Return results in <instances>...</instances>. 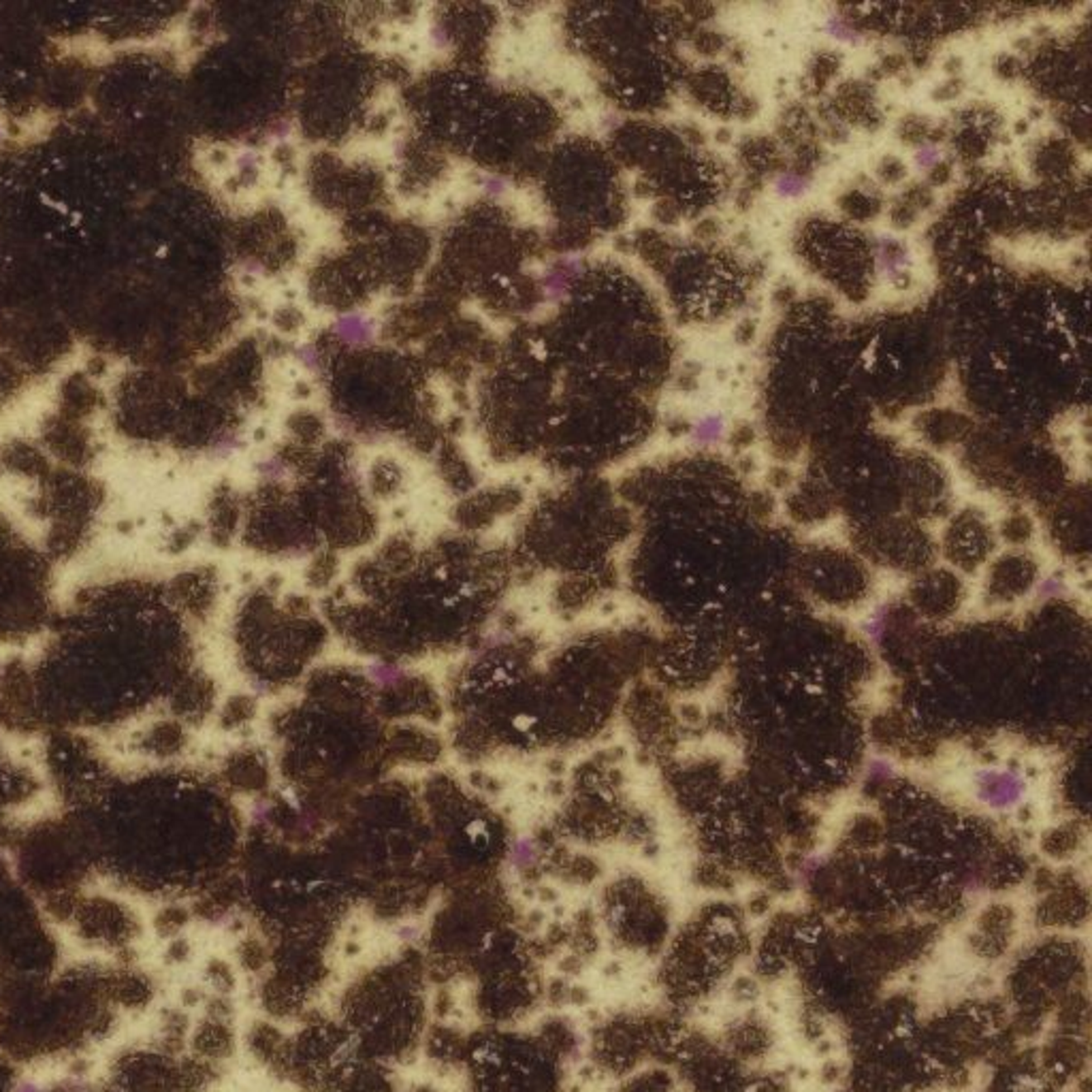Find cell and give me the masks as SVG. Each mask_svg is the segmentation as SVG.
Returning <instances> with one entry per match:
<instances>
[{
  "label": "cell",
  "mask_w": 1092,
  "mask_h": 1092,
  "mask_svg": "<svg viewBox=\"0 0 1092 1092\" xmlns=\"http://www.w3.org/2000/svg\"><path fill=\"white\" fill-rule=\"evenodd\" d=\"M774 188H777V193L781 197H800V194L807 193V180L794 175V173H783V175H779Z\"/></svg>",
  "instance_id": "4"
},
{
  "label": "cell",
  "mask_w": 1092,
  "mask_h": 1092,
  "mask_svg": "<svg viewBox=\"0 0 1092 1092\" xmlns=\"http://www.w3.org/2000/svg\"><path fill=\"white\" fill-rule=\"evenodd\" d=\"M826 31L841 41H850V43L858 41V32H855L850 24H845L841 17H828V22H826Z\"/></svg>",
  "instance_id": "7"
},
{
  "label": "cell",
  "mask_w": 1092,
  "mask_h": 1092,
  "mask_svg": "<svg viewBox=\"0 0 1092 1092\" xmlns=\"http://www.w3.org/2000/svg\"><path fill=\"white\" fill-rule=\"evenodd\" d=\"M338 329H339V333H342V338L348 339V342H357V339H363L365 335L370 333V327L365 324V320L357 318V316H348V318L342 320V323L338 324Z\"/></svg>",
  "instance_id": "5"
},
{
  "label": "cell",
  "mask_w": 1092,
  "mask_h": 1092,
  "mask_svg": "<svg viewBox=\"0 0 1092 1092\" xmlns=\"http://www.w3.org/2000/svg\"><path fill=\"white\" fill-rule=\"evenodd\" d=\"M17 1092H39V1088L31 1082H24L20 1088H17Z\"/></svg>",
  "instance_id": "10"
},
{
  "label": "cell",
  "mask_w": 1092,
  "mask_h": 1092,
  "mask_svg": "<svg viewBox=\"0 0 1092 1092\" xmlns=\"http://www.w3.org/2000/svg\"><path fill=\"white\" fill-rule=\"evenodd\" d=\"M973 794L986 809L1009 811L1027 794V781L1020 773L1005 766H988L973 774Z\"/></svg>",
  "instance_id": "1"
},
{
  "label": "cell",
  "mask_w": 1092,
  "mask_h": 1092,
  "mask_svg": "<svg viewBox=\"0 0 1092 1092\" xmlns=\"http://www.w3.org/2000/svg\"><path fill=\"white\" fill-rule=\"evenodd\" d=\"M939 162V150L935 146H922L916 154V165L920 169H932Z\"/></svg>",
  "instance_id": "9"
},
{
  "label": "cell",
  "mask_w": 1092,
  "mask_h": 1092,
  "mask_svg": "<svg viewBox=\"0 0 1092 1092\" xmlns=\"http://www.w3.org/2000/svg\"><path fill=\"white\" fill-rule=\"evenodd\" d=\"M885 621H888V611L885 608H877L864 623V632L870 640H879L885 632Z\"/></svg>",
  "instance_id": "6"
},
{
  "label": "cell",
  "mask_w": 1092,
  "mask_h": 1092,
  "mask_svg": "<svg viewBox=\"0 0 1092 1092\" xmlns=\"http://www.w3.org/2000/svg\"><path fill=\"white\" fill-rule=\"evenodd\" d=\"M892 774H894V766H892L888 759L875 758L873 762L869 764V779L885 781V779H890Z\"/></svg>",
  "instance_id": "8"
},
{
  "label": "cell",
  "mask_w": 1092,
  "mask_h": 1092,
  "mask_svg": "<svg viewBox=\"0 0 1092 1092\" xmlns=\"http://www.w3.org/2000/svg\"><path fill=\"white\" fill-rule=\"evenodd\" d=\"M1069 593V585L1067 581L1058 574H1050V577L1043 578L1039 585H1037V597L1039 600H1056V597L1067 596Z\"/></svg>",
  "instance_id": "3"
},
{
  "label": "cell",
  "mask_w": 1092,
  "mask_h": 1092,
  "mask_svg": "<svg viewBox=\"0 0 1092 1092\" xmlns=\"http://www.w3.org/2000/svg\"><path fill=\"white\" fill-rule=\"evenodd\" d=\"M692 435L698 444H715L717 440H721L723 435V419L717 414L704 416V419L696 423Z\"/></svg>",
  "instance_id": "2"
}]
</instances>
